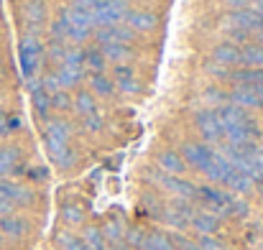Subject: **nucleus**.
Returning <instances> with one entry per match:
<instances>
[{"label": "nucleus", "instance_id": "1", "mask_svg": "<svg viewBox=\"0 0 263 250\" xmlns=\"http://www.w3.org/2000/svg\"><path fill=\"white\" fill-rule=\"evenodd\" d=\"M125 15H128V0H102L92 10V23L107 28V26H118Z\"/></svg>", "mask_w": 263, "mask_h": 250}, {"label": "nucleus", "instance_id": "2", "mask_svg": "<svg viewBox=\"0 0 263 250\" xmlns=\"http://www.w3.org/2000/svg\"><path fill=\"white\" fill-rule=\"evenodd\" d=\"M69 138H72V125H69L67 120H51V123L46 125L44 141H46V148H49L51 156L67 151V148H69Z\"/></svg>", "mask_w": 263, "mask_h": 250}, {"label": "nucleus", "instance_id": "3", "mask_svg": "<svg viewBox=\"0 0 263 250\" xmlns=\"http://www.w3.org/2000/svg\"><path fill=\"white\" fill-rule=\"evenodd\" d=\"M41 44L33 39V36H26L23 41H21V69H23V74L26 77H31V74H36V69H39V64H41Z\"/></svg>", "mask_w": 263, "mask_h": 250}, {"label": "nucleus", "instance_id": "4", "mask_svg": "<svg viewBox=\"0 0 263 250\" xmlns=\"http://www.w3.org/2000/svg\"><path fill=\"white\" fill-rule=\"evenodd\" d=\"M212 156H215V151L210 146H204V143H184V148H181L184 164H189V166L197 168V171H207Z\"/></svg>", "mask_w": 263, "mask_h": 250}, {"label": "nucleus", "instance_id": "5", "mask_svg": "<svg viewBox=\"0 0 263 250\" xmlns=\"http://www.w3.org/2000/svg\"><path fill=\"white\" fill-rule=\"evenodd\" d=\"M225 23H228V26H235V31H246V33H251V31H258V33H261L263 31V15L248 10V8L233 10V13L225 18Z\"/></svg>", "mask_w": 263, "mask_h": 250}, {"label": "nucleus", "instance_id": "6", "mask_svg": "<svg viewBox=\"0 0 263 250\" xmlns=\"http://www.w3.org/2000/svg\"><path fill=\"white\" fill-rule=\"evenodd\" d=\"M197 128H199V133L204 136V141H210V143L225 138V128H222L220 118L215 115V110H202V112H197Z\"/></svg>", "mask_w": 263, "mask_h": 250}, {"label": "nucleus", "instance_id": "7", "mask_svg": "<svg viewBox=\"0 0 263 250\" xmlns=\"http://www.w3.org/2000/svg\"><path fill=\"white\" fill-rule=\"evenodd\" d=\"M154 181L161 184L166 191L181 197V199H197V191H199L194 184H189V181H184V179H179V176H169V174H156Z\"/></svg>", "mask_w": 263, "mask_h": 250}, {"label": "nucleus", "instance_id": "8", "mask_svg": "<svg viewBox=\"0 0 263 250\" xmlns=\"http://www.w3.org/2000/svg\"><path fill=\"white\" fill-rule=\"evenodd\" d=\"M0 202H5L8 207H18V204H28L33 202V194L18 184L10 181H0Z\"/></svg>", "mask_w": 263, "mask_h": 250}, {"label": "nucleus", "instance_id": "9", "mask_svg": "<svg viewBox=\"0 0 263 250\" xmlns=\"http://www.w3.org/2000/svg\"><path fill=\"white\" fill-rule=\"evenodd\" d=\"M136 39V31H130L128 26H107L102 31H97V41L102 46L107 44H130Z\"/></svg>", "mask_w": 263, "mask_h": 250}, {"label": "nucleus", "instance_id": "10", "mask_svg": "<svg viewBox=\"0 0 263 250\" xmlns=\"http://www.w3.org/2000/svg\"><path fill=\"white\" fill-rule=\"evenodd\" d=\"M67 26H72V28H77V31H89L95 23H92V13L89 10H82V8H77V5H72V8H67V10H62V15H59Z\"/></svg>", "mask_w": 263, "mask_h": 250}, {"label": "nucleus", "instance_id": "11", "mask_svg": "<svg viewBox=\"0 0 263 250\" xmlns=\"http://www.w3.org/2000/svg\"><path fill=\"white\" fill-rule=\"evenodd\" d=\"M212 181H217V184H228L230 181V176L235 174V168L228 164V159L225 156H220L217 151H215V156H212V161H210V166L204 171Z\"/></svg>", "mask_w": 263, "mask_h": 250}, {"label": "nucleus", "instance_id": "12", "mask_svg": "<svg viewBox=\"0 0 263 250\" xmlns=\"http://www.w3.org/2000/svg\"><path fill=\"white\" fill-rule=\"evenodd\" d=\"M235 107H263V102H261V97L251 89V87H243V84H238L233 92H230V97H228Z\"/></svg>", "mask_w": 263, "mask_h": 250}, {"label": "nucleus", "instance_id": "13", "mask_svg": "<svg viewBox=\"0 0 263 250\" xmlns=\"http://www.w3.org/2000/svg\"><path fill=\"white\" fill-rule=\"evenodd\" d=\"M125 21H128V28L130 31H151L159 23V18L151 10H128Z\"/></svg>", "mask_w": 263, "mask_h": 250}, {"label": "nucleus", "instance_id": "14", "mask_svg": "<svg viewBox=\"0 0 263 250\" xmlns=\"http://www.w3.org/2000/svg\"><path fill=\"white\" fill-rule=\"evenodd\" d=\"M192 227L202 235V238H207V235H212L217 227H220V217L217 215H212V212H199V215H192Z\"/></svg>", "mask_w": 263, "mask_h": 250}, {"label": "nucleus", "instance_id": "15", "mask_svg": "<svg viewBox=\"0 0 263 250\" xmlns=\"http://www.w3.org/2000/svg\"><path fill=\"white\" fill-rule=\"evenodd\" d=\"M102 56L105 62L110 59V62H118V67H125V62L133 59V49L128 44H107L102 46Z\"/></svg>", "mask_w": 263, "mask_h": 250}, {"label": "nucleus", "instance_id": "16", "mask_svg": "<svg viewBox=\"0 0 263 250\" xmlns=\"http://www.w3.org/2000/svg\"><path fill=\"white\" fill-rule=\"evenodd\" d=\"M26 230H28V222L23 217H18V215H3L0 217V233L3 235L21 238V235H26Z\"/></svg>", "mask_w": 263, "mask_h": 250}, {"label": "nucleus", "instance_id": "17", "mask_svg": "<svg viewBox=\"0 0 263 250\" xmlns=\"http://www.w3.org/2000/svg\"><path fill=\"white\" fill-rule=\"evenodd\" d=\"M159 168L164 171V174H169V176H179V174H184V159L176 153V151H164L161 156H159Z\"/></svg>", "mask_w": 263, "mask_h": 250}, {"label": "nucleus", "instance_id": "18", "mask_svg": "<svg viewBox=\"0 0 263 250\" xmlns=\"http://www.w3.org/2000/svg\"><path fill=\"white\" fill-rule=\"evenodd\" d=\"M212 59L217 64H240V46H233V44H222L215 49Z\"/></svg>", "mask_w": 263, "mask_h": 250}, {"label": "nucleus", "instance_id": "19", "mask_svg": "<svg viewBox=\"0 0 263 250\" xmlns=\"http://www.w3.org/2000/svg\"><path fill=\"white\" fill-rule=\"evenodd\" d=\"M23 15H26V21H28L31 26H39V23L46 18V5H44V0H26Z\"/></svg>", "mask_w": 263, "mask_h": 250}, {"label": "nucleus", "instance_id": "20", "mask_svg": "<svg viewBox=\"0 0 263 250\" xmlns=\"http://www.w3.org/2000/svg\"><path fill=\"white\" fill-rule=\"evenodd\" d=\"M240 62L248 67H263V44H248L240 49Z\"/></svg>", "mask_w": 263, "mask_h": 250}, {"label": "nucleus", "instance_id": "21", "mask_svg": "<svg viewBox=\"0 0 263 250\" xmlns=\"http://www.w3.org/2000/svg\"><path fill=\"white\" fill-rule=\"evenodd\" d=\"M72 107L80 112V115H92L95 110H97V100H95V94L92 92H77V97L72 100Z\"/></svg>", "mask_w": 263, "mask_h": 250}, {"label": "nucleus", "instance_id": "22", "mask_svg": "<svg viewBox=\"0 0 263 250\" xmlns=\"http://www.w3.org/2000/svg\"><path fill=\"white\" fill-rule=\"evenodd\" d=\"M143 250H176V245L169 235H164V233H151V235H146Z\"/></svg>", "mask_w": 263, "mask_h": 250}, {"label": "nucleus", "instance_id": "23", "mask_svg": "<svg viewBox=\"0 0 263 250\" xmlns=\"http://www.w3.org/2000/svg\"><path fill=\"white\" fill-rule=\"evenodd\" d=\"M115 82H118L120 89H125V92H136V89H138L136 74H133L130 67H118V69H115Z\"/></svg>", "mask_w": 263, "mask_h": 250}, {"label": "nucleus", "instance_id": "24", "mask_svg": "<svg viewBox=\"0 0 263 250\" xmlns=\"http://www.w3.org/2000/svg\"><path fill=\"white\" fill-rule=\"evenodd\" d=\"M82 245L87 250H107V245H105V235H102V230H97V227H87V230H85Z\"/></svg>", "mask_w": 263, "mask_h": 250}, {"label": "nucleus", "instance_id": "25", "mask_svg": "<svg viewBox=\"0 0 263 250\" xmlns=\"http://www.w3.org/2000/svg\"><path fill=\"white\" fill-rule=\"evenodd\" d=\"M18 159H21L18 148H0V179H3L5 174H10V171L15 168Z\"/></svg>", "mask_w": 263, "mask_h": 250}, {"label": "nucleus", "instance_id": "26", "mask_svg": "<svg viewBox=\"0 0 263 250\" xmlns=\"http://www.w3.org/2000/svg\"><path fill=\"white\" fill-rule=\"evenodd\" d=\"M33 89V105H36V110H39V115H49V107H51V97H49V92L41 87V84H33L31 87Z\"/></svg>", "mask_w": 263, "mask_h": 250}, {"label": "nucleus", "instance_id": "27", "mask_svg": "<svg viewBox=\"0 0 263 250\" xmlns=\"http://www.w3.org/2000/svg\"><path fill=\"white\" fill-rule=\"evenodd\" d=\"M125 230H123V225H120V220H107V225L102 227V235H105V240H110L112 245H118V243H123V235Z\"/></svg>", "mask_w": 263, "mask_h": 250}, {"label": "nucleus", "instance_id": "28", "mask_svg": "<svg viewBox=\"0 0 263 250\" xmlns=\"http://www.w3.org/2000/svg\"><path fill=\"white\" fill-rule=\"evenodd\" d=\"M57 74V80L62 84V89L64 87H72V84H77L82 80V69H72V67H62L59 72H54Z\"/></svg>", "mask_w": 263, "mask_h": 250}, {"label": "nucleus", "instance_id": "29", "mask_svg": "<svg viewBox=\"0 0 263 250\" xmlns=\"http://www.w3.org/2000/svg\"><path fill=\"white\" fill-rule=\"evenodd\" d=\"M57 245H59V250H87L82 245V240H77L72 233H59L57 235Z\"/></svg>", "mask_w": 263, "mask_h": 250}, {"label": "nucleus", "instance_id": "30", "mask_svg": "<svg viewBox=\"0 0 263 250\" xmlns=\"http://www.w3.org/2000/svg\"><path fill=\"white\" fill-rule=\"evenodd\" d=\"M85 64L95 69V74H100V72H102V67H105V56H102V51H97V49H87V51H85Z\"/></svg>", "mask_w": 263, "mask_h": 250}, {"label": "nucleus", "instance_id": "31", "mask_svg": "<svg viewBox=\"0 0 263 250\" xmlns=\"http://www.w3.org/2000/svg\"><path fill=\"white\" fill-rule=\"evenodd\" d=\"M82 64H85V51H80V49H67V56H64V62H62V67H72V69H82Z\"/></svg>", "mask_w": 263, "mask_h": 250}, {"label": "nucleus", "instance_id": "32", "mask_svg": "<svg viewBox=\"0 0 263 250\" xmlns=\"http://www.w3.org/2000/svg\"><path fill=\"white\" fill-rule=\"evenodd\" d=\"M92 89L100 94H112V80H107L105 74H92Z\"/></svg>", "mask_w": 263, "mask_h": 250}, {"label": "nucleus", "instance_id": "33", "mask_svg": "<svg viewBox=\"0 0 263 250\" xmlns=\"http://www.w3.org/2000/svg\"><path fill=\"white\" fill-rule=\"evenodd\" d=\"M62 217H64V222H67V225H80V222H82V209H80V207L67 204V207L62 209Z\"/></svg>", "mask_w": 263, "mask_h": 250}, {"label": "nucleus", "instance_id": "34", "mask_svg": "<svg viewBox=\"0 0 263 250\" xmlns=\"http://www.w3.org/2000/svg\"><path fill=\"white\" fill-rule=\"evenodd\" d=\"M51 159H54V164H57V166L69 168L74 161H77V153H74L72 148H67V151H62V153H57V156H51Z\"/></svg>", "mask_w": 263, "mask_h": 250}, {"label": "nucleus", "instance_id": "35", "mask_svg": "<svg viewBox=\"0 0 263 250\" xmlns=\"http://www.w3.org/2000/svg\"><path fill=\"white\" fill-rule=\"evenodd\" d=\"M125 243L130 245V250L143 248V243H146V233H141V230H128V235H125Z\"/></svg>", "mask_w": 263, "mask_h": 250}, {"label": "nucleus", "instance_id": "36", "mask_svg": "<svg viewBox=\"0 0 263 250\" xmlns=\"http://www.w3.org/2000/svg\"><path fill=\"white\" fill-rule=\"evenodd\" d=\"M51 97V107H57V110H67L69 105H72V100L67 97V92H54V94H49Z\"/></svg>", "mask_w": 263, "mask_h": 250}, {"label": "nucleus", "instance_id": "37", "mask_svg": "<svg viewBox=\"0 0 263 250\" xmlns=\"http://www.w3.org/2000/svg\"><path fill=\"white\" fill-rule=\"evenodd\" d=\"M202 250H230L225 243H220V240H215L212 235H207V238H199V243H197Z\"/></svg>", "mask_w": 263, "mask_h": 250}, {"label": "nucleus", "instance_id": "38", "mask_svg": "<svg viewBox=\"0 0 263 250\" xmlns=\"http://www.w3.org/2000/svg\"><path fill=\"white\" fill-rule=\"evenodd\" d=\"M64 56H67L64 44H62V41H54L51 49H49V59H51V62H64Z\"/></svg>", "mask_w": 263, "mask_h": 250}, {"label": "nucleus", "instance_id": "39", "mask_svg": "<svg viewBox=\"0 0 263 250\" xmlns=\"http://www.w3.org/2000/svg\"><path fill=\"white\" fill-rule=\"evenodd\" d=\"M174 245H179L181 250H202L197 243H192V240H186V238H181V235H176L174 238Z\"/></svg>", "mask_w": 263, "mask_h": 250}, {"label": "nucleus", "instance_id": "40", "mask_svg": "<svg viewBox=\"0 0 263 250\" xmlns=\"http://www.w3.org/2000/svg\"><path fill=\"white\" fill-rule=\"evenodd\" d=\"M100 3H102V0H74V5H77V8H82V10H89V13H92V10H95V8H97Z\"/></svg>", "mask_w": 263, "mask_h": 250}, {"label": "nucleus", "instance_id": "41", "mask_svg": "<svg viewBox=\"0 0 263 250\" xmlns=\"http://www.w3.org/2000/svg\"><path fill=\"white\" fill-rule=\"evenodd\" d=\"M85 125H87L89 130H100V125H102V120L97 118V112H92V115H87V118H85Z\"/></svg>", "mask_w": 263, "mask_h": 250}, {"label": "nucleus", "instance_id": "42", "mask_svg": "<svg viewBox=\"0 0 263 250\" xmlns=\"http://www.w3.org/2000/svg\"><path fill=\"white\" fill-rule=\"evenodd\" d=\"M225 3H228V5H233V8H238V10H240V8H251V5H253V3H263V0H225Z\"/></svg>", "mask_w": 263, "mask_h": 250}, {"label": "nucleus", "instance_id": "43", "mask_svg": "<svg viewBox=\"0 0 263 250\" xmlns=\"http://www.w3.org/2000/svg\"><path fill=\"white\" fill-rule=\"evenodd\" d=\"M0 123H5V112L3 110H0Z\"/></svg>", "mask_w": 263, "mask_h": 250}, {"label": "nucleus", "instance_id": "44", "mask_svg": "<svg viewBox=\"0 0 263 250\" xmlns=\"http://www.w3.org/2000/svg\"><path fill=\"white\" fill-rule=\"evenodd\" d=\"M258 39H261V44H263V33H258Z\"/></svg>", "mask_w": 263, "mask_h": 250}, {"label": "nucleus", "instance_id": "45", "mask_svg": "<svg viewBox=\"0 0 263 250\" xmlns=\"http://www.w3.org/2000/svg\"><path fill=\"white\" fill-rule=\"evenodd\" d=\"M0 245H3V235H0Z\"/></svg>", "mask_w": 263, "mask_h": 250}]
</instances>
